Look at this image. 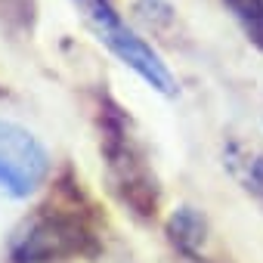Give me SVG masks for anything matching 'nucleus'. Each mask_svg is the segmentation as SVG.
I'll list each match as a JSON object with an SVG mask.
<instances>
[{
  "instance_id": "6",
  "label": "nucleus",
  "mask_w": 263,
  "mask_h": 263,
  "mask_svg": "<svg viewBox=\"0 0 263 263\" xmlns=\"http://www.w3.org/2000/svg\"><path fill=\"white\" fill-rule=\"evenodd\" d=\"M223 167L241 186V192L263 208V149L232 137L223 143Z\"/></svg>"
},
{
  "instance_id": "4",
  "label": "nucleus",
  "mask_w": 263,
  "mask_h": 263,
  "mask_svg": "<svg viewBox=\"0 0 263 263\" xmlns=\"http://www.w3.org/2000/svg\"><path fill=\"white\" fill-rule=\"evenodd\" d=\"M50 167V152L31 130L13 121H0V192L28 198L47 183Z\"/></svg>"
},
{
  "instance_id": "5",
  "label": "nucleus",
  "mask_w": 263,
  "mask_h": 263,
  "mask_svg": "<svg viewBox=\"0 0 263 263\" xmlns=\"http://www.w3.org/2000/svg\"><path fill=\"white\" fill-rule=\"evenodd\" d=\"M164 232H167V241H171L183 257H189L192 263H204V260H208L211 226H208V217H204L198 208L180 204L177 211H171V217H167V223H164Z\"/></svg>"
},
{
  "instance_id": "3",
  "label": "nucleus",
  "mask_w": 263,
  "mask_h": 263,
  "mask_svg": "<svg viewBox=\"0 0 263 263\" xmlns=\"http://www.w3.org/2000/svg\"><path fill=\"white\" fill-rule=\"evenodd\" d=\"M87 28L96 34V41L102 47H108V53L124 62L137 78H143L152 90H158L161 96H177V78L171 74L167 62L158 56V50L143 37L137 34L124 22V16L118 13V7L111 0H74Z\"/></svg>"
},
{
  "instance_id": "2",
  "label": "nucleus",
  "mask_w": 263,
  "mask_h": 263,
  "mask_svg": "<svg viewBox=\"0 0 263 263\" xmlns=\"http://www.w3.org/2000/svg\"><path fill=\"white\" fill-rule=\"evenodd\" d=\"M78 180H59V201L37 208L10 238V263H68L99 257L102 241L84 211Z\"/></svg>"
},
{
  "instance_id": "1",
  "label": "nucleus",
  "mask_w": 263,
  "mask_h": 263,
  "mask_svg": "<svg viewBox=\"0 0 263 263\" xmlns=\"http://www.w3.org/2000/svg\"><path fill=\"white\" fill-rule=\"evenodd\" d=\"M93 121H96L99 155L105 164V180H108L111 195L140 223L158 220L164 189L152 167L146 143L137 134L134 118L124 111V105L111 93L99 90L96 105H93Z\"/></svg>"
},
{
  "instance_id": "8",
  "label": "nucleus",
  "mask_w": 263,
  "mask_h": 263,
  "mask_svg": "<svg viewBox=\"0 0 263 263\" xmlns=\"http://www.w3.org/2000/svg\"><path fill=\"white\" fill-rule=\"evenodd\" d=\"M0 22L13 31L31 34L37 22V4L34 0H0Z\"/></svg>"
},
{
  "instance_id": "7",
  "label": "nucleus",
  "mask_w": 263,
  "mask_h": 263,
  "mask_svg": "<svg viewBox=\"0 0 263 263\" xmlns=\"http://www.w3.org/2000/svg\"><path fill=\"white\" fill-rule=\"evenodd\" d=\"M223 7L241 28V34L263 50V0H223Z\"/></svg>"
}]
</instances>
